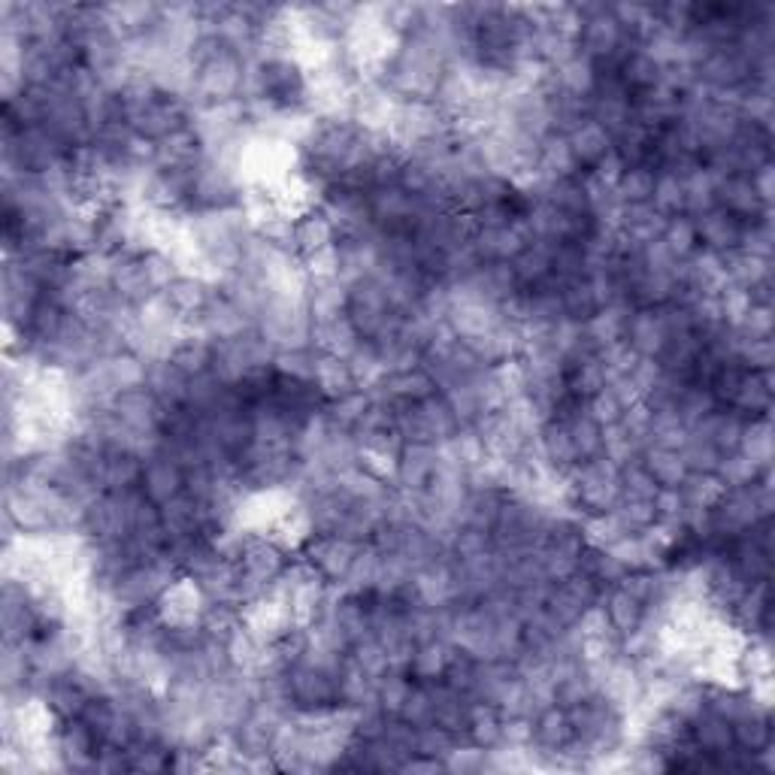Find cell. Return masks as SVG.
Wrapping results in <instances>:
<instances>
[{
  "label": "cell",
  "mask_w": 775,
  "mask_h": 775,
  "mask_svg": "<svg viewBox=\"0 0 775 775\" xmlns=\"http://www.w3.org/2000/svg\"><path fill=\"white\" fill-rule=\"evenodd\" d=\"M106 285H109L125 304L134 306V309L161 294L155 288L152 279H149V270H146V264H142L140 252H118V255H109Z\"/></svg>",
  "instance_id": "9c48e42d"
},
{
  "label": "cell",
  "mask_w": 775,
  "mask_h": 775,
  "mask_svg": "<svg viewBox=\"0 0 775 775\" xmlns=\"http://www.w3.org/2000/svg\"><path fill=\"white\" fill-rule=\"evenodd\" d=\"M246 76L248 61L240 59L234 49L224 43L212 55H206L198 64H191L189 104L194 109L236 104V100H243V95H246Z\"/></svg>",
  "instance_id": "6da1fadb"
},
{
  "label": "cell",
  "mask_w": 775,
  "mask_h": 775,
  "mask_svg": "<svg viewBox=\"0 0 775 775\" xmlns=\"http://www.w3.org/2000/svg\"><path fill=\"white\" fill-rule=\"evenodd\" d=\"M455 745H460V742L455 740L448 730L436 728V724H424V728H418V754L446 761Z\"/></svg>",
  "instance_id": "9f6ffc18"
},
{
  "label": "cell",
  "mask_w": 775,
  "mask_h": 775,
  "mask_svg": "<svg viewBox=\"0 0 775 775\" xmlns=\"http://www.w3.org/2000/svg\"><path fill=\"white\" fill-rule=\"evenodd\" d=\"M651 210L663 219L684 215V179L672 170H658L655 191H651Z\"/></svg>",
  "instance_id": "74e56055"
},
{
  "label": "cell",
  "mask_w": 775,
  "mask_h": 775,
  "mask_svg": "<svg viewBox=\"0 0 775 775\" xmlns=\"http://www.w3.org/2000/svg\"><path fill=\"white\" fill-rule=\"evenodd\" d=\"M740 452L745 455V458L752 460L757 470H773V458H775L773 422H769V418H754V422L745 424Z\"/></svg>",
  "instance_id": "e575fe53"
},
{
  "label": "cell",
  "mask_w": 775,
  "mask_h": 775,
  "mask_svg": "<svg viewBox=\"0 0 775 775\" xmlns=\"http://www.w3.org/2000/svg\"><path fill=\"white\" fill-rule=\"evenodd\" d=\"M697 83L715 92V95H736L740 88L752 83V64L742 55L736 43L730 46H715L697 67Z\"/></svg>",
  "instance_id": "52a82bcc"
},
{
  "label": "cell",
  "mask_w": 775,
  "mask_h": 775,
  "mask_svg": "<svg viewBox=\"0 0 775 775\" xmlns=\"http://www.w3.org/2000/svg\"><path fill=\"white\" fill-rule=\"evenodd\" d=\"M400 312L388 300L385 288L376 276H361L346 285V321L352 325L358 340L376 342L388 330L397 328Z\"/></svg>",
  "instance_id": "7a4b0ae2"
},
{
  "label": "cell",
  "mask_w": 775,
  "mask_h": 775,
  "mask_svg": "<svg viewBox=\"0 0 775 775\" xmlns=\"http://www.w3.org/2000/svg\"><path fill=\"white\" fill-rule=\"evenodd\" d=\"M618 76H622V83L634 92V95H639V92H648L651 85L660 83V67L655 64V61L648 59L643 49H634L627 59L622 61V67H618Z\"/></svg>",
  "instance_id": "7bdbcfd3"
},
{
  "label": "cell",
  "mask_w": 775,
  "mask_h": 775,
  "mask_svg": "<svg viewBox=\"0 0 775 775\" xmlns=\"http://www.w3.org/2000/svg\"><path fill=\"white\" fill-rule=\"evenodd\" d=\"M215 291H219V283H212L210 276H203V273L198 270H182L177 279L161 291V297H164L167 306L185 321V328H191V325L198 321L200 312L210 306Z\"/></svg>",
  "instance_id": "30bf717a"
},
{
  "label": "cell",
  "mask_w": 775,
  "mask_h": 775,
  "mask_svg": "<svg viewBox=\"0 0 775 775\" xmlns=\"http://www.w3.org/2000/svg\"><path fill=\"white\" fill-rule=\"evenodd\" d=\"M655 177L658 170H651L648 164L639 167H627L615 185V194L622 200V206H643V203H651V191H655Z\"/></svg>",
  "instance_id": "ab89813d"
},
{
  "label": "cell",
  "mask_w": 775,
  "mask_h": 775,
  "mask_svg": "<svg viewBox=\"0 0 775 775\" xmlns=\"http://www.w3.org/2000/svg\"><path fill=\"white\" fill-rule=\"evenodd\" d=\"M337 240L340 236L333 231V224L325 219V212L318 206L297 212V219H294V255H297V261L318 255V252H328V248L337 246Z\"/></svg>",
  "instance_id": "44dd1931"
},
{
  "label": "cell",
  "mask_w": 775,
  "mask_h": 775,
  "mask_svg": "<svg viewBox=\"0 0 775 775\" xmlns=\"http://www.w3.org/2000/svg\"><path fill=\"white\" fill-rule=\"evenodd\" d=\"M730 412H736L742 418H769L773 412V373H761V370H749L742 373L740 385L733 391L730 400Z\"/></svg>",
  "instance_id": "d6986e66"
},
{
  "label": "cell",
  "mask_w": 775,
  "mask_h": 775,
  "mask_svg": "<svg viewBox=\"0 0 775 775\" xmlns=\"http://www.w3.org/2000/svg\"><path fill=\"white\" fill-rule=\"evenodd\" d=\"M400 718L410 721L412 728H424V724H434V693L427 681H415L412 684L406 703L400 709Z\"/></svg>",
  "instance_id": "816d5d0a"
},
{
  "label": "cell",
  "mask_w": 775,
  "mask_h": 775,
  "mask_svg": "<svg viewBox=\"0 0 775 775\" xmlns=\"http://www.w3.org/2000/svg\"><path fill=\"white\" fill-rule=\"evenodd\" d=\"M681 458H684V464H688V470L691 473H703V476H715L718 467H721V460L728 458L721 448H715L709 439H703V436H693L691 431H688V439H684V446L679 448Z\"/></svg>",
  "instance_id": "c3c4849f"
},
{
  "label": "cell",
  "mask_w": 775,
  "mask_h": 775,
  "mask_svg": "<svg viewBox=\"0 0 775 775\" xmlns=\"http://www.w3.org/2000/svg\"><path fill=\"white\" fill-rule=\"evenodd\" d=\"M443 464V448L424 446V443H403L397 455V467H394V491L403 497H422L427 491V485Z\"/></svg>",
  "instance_id": "ba28073f"
},
{
  "label": "cell",
  "mask_w": 775,
  "mask_h": 775,
  "mask_svg": "<svg viewBox=\"0 0 775 775\" xmlns=\"http://www.w3.org/2000/svg\"><path fill=\"white\" fill-rule=\"evenodd\" d=\"M537 173H540V179H545V182L582 177V167H578V161L573 158V149H570L564 134H549V137L540 142V164H537Z\"/></svg>",
  "instance_id": "83f0119b"
},
{
  "label": "cell",
  "mask_w": 775,
  "mask_h": 775,
  "mask_svg": "<svg viewBox=\"0 0 775 775\" xmlns=\"http://www.w3.org/2000/svg\"><path fill=\"white\" fill-rule=\"evenodd\" d=\"M587 410H591V415L597 418L603 427H612V424L622 422L624 410H627V403H624L612 388H603L599 394H594V397L587 400Z\"/></svg>",
  "instance_id": "6f0895ef"
},
{
  "label": "cell",
  "mask_w": 775,
  "mask_h": 775,
  "mask_svg": "<svg viewBox=\"0 0 775 775\" xmlns=\"http://www.w3.org/2000/svg\"><path fill=\"white\" fill-rule=\"evenodd\" d=\"M273 358H276V346L270 340H264L258 330H248L236 340L215 342L210 370L222 385L234 388L252 373L273 370Z\"/></svg>",
  "instance_id": "3957f363"
},
{
  "label": "cell",
  "mask_w": 775,
  "mask_h": 775,
  "mask_svg": "<svg viewBox=\"0 0 775 775\" xmlns=\"http://www.w3.org/2000/svg\"><path fill=\"white\" fill-rule=\"evenodd\" d=\"M400 773H446V761L427 757V754H412L410 761H403Z\"/></svg>",
  "instance_id": "91938a15"
},
{
  "label": "cell",
  "mask_w": 775,
  "mask_h": 775,
  "mask_svg": "<svg viewBox=\"0 0 775 775\" xmlns=\"http://www.w3.org/2000/svg\"><path fill=\"white\" fill-rule=\"evenodd\" d=\"M634 304H627V300H622V304H609V306H599L594 316L587 318V321H582V333H585V340L597 349V352H603V349H612V346H622L624 342V333H627V321H630V316H634Z\"/></svg>",
  "instance_id": "ffe728a7"
},
{
  "label": "cell",
  "mask_w": 775,
  "mask_h": 775,
  "mask_svg": "<svg viewBox=\"0 0 775 775\" xmlns=\"http://www.w3.org/2000/svg\"><path fill=\"white\" fill-rule=\"evenodd\" d=\"M412 684H415V679H412L406 670H391L385 672V676H379L376 679V703L379 709L385 712V715H400V709H403V703H406V697H410Z\"/></svg>",
  "instance_id": "b9f144b4"
},
{
  "label": "cell",
  "mask_w": 775,
  "mask_h": 775,
  "mask_svg": "<svg viewBox=\"0 0 775 775\" xmlns=\"http://www.w3.org/2000/svg\"><path fill=\"white\" fill-rule=\"evenodd\" d=\"M467 742L485 752L503 749V712L493 703L473 700L470 697V724H467Z\"/></svg>",
  "instance_id": "484cf974"
},
{
  "label": "cell",
  "mask_w": 775,
  "mask_h": 775,
  "mask_svg": "<svg viewBox=\"0 0 775 775\" xmlns=\"http://www.w3.org/2000/svg\"><path fill=\"white\" fill-rule=\"evenodd\" d=\"M715 206L718 210L728 212V215H733V219L742 224L764 222V219H769V215H773V206H766L764 200L757 198L752 179L733 177V173L718 179Z\"/></svg>",
  "instance_id": "4fadbf2b"
},
{
  "label": "cell",
  "mask_w": 775,
  "mask_h": 775,
  "mask_svg": "<svg viewBox=\"0 0 775 775\" xmlns=\"http://www.w3.org/2000/svg\"><path fill=\"white\" fill-rule=\"evenodd\" d=\"M660 240L667 243L672 255L679 261L693 258L700 252V236H697V224H693L691 215H676V219H667L663 224V234Z\"/></svg>",
  "instance_id": "f6af8a7d"
},
{
  "label": "cell",
  "mask_w": 775,
  "mask_h": 775,
  "mask_svg": "<svg viewBox=\"0 0 775 775\" xmlns=\"http://www.w3.org/2000/svg\"><path fill=\"white\" fill-rule=\"evenodd\" d=\"M318 349L316 346H297V349H279L273 358V373L288 379H304L316 382Z\"/></svg>",
  "instance_id": "60d3db41"
},
{
  "label": "cell",
  "mask_w": 775,
  "mask_h": 775,
  "mask_svg": "<svg viewBox=\"0 0 775 775\" xmlns=\"http://www.w3.org/2000/svg\"><path fill=\"white\" fill-rule=\"evenodd\" d=\"M142 464H146V458L134 455V452L109 448L104 464V493L134 491V488H140Z\"/></svg>",
  "instance_id": "1f68e13d"
},
{
  "label": "cell",
  "mask_w": 775,
  "mask_h": 775,
  "mask_svg": "<svg viewBox=\"0 0 775 775\" xmlns=\"http://www.w3.org/2000/svg\"><path fill=\"white\" fill-rule=\"evenodd\" d=\"M733 328L740 330V337H749V340H764V337H773V328H775L773 306L749 304V309L742 312V318L733 325Z\"/></svg>",
  "instance_id": "11a10c76"
},
{
  "label": "cell",
  "mask_w": 775,
  "mask_h": 775,
  "mask_svg": "<svg viewBox=\"0 0 775 775\" xmlns=\"http://www.w3.org/2000/svg\"><path fill=\"white\" fill-rule=\"evenodd\" d=\"M730 728H733V745L736 749L749 754L764 752L766 745H773V709L769 705L754 709L740 721H733Z\"/></svg>",
  "instance_id": "d6a6232c"
},
{
  "label": "cell",
  "mask_w": 775,
  "mask_h": 775,
  "mask_svg": "<svg viewBox=\"0 0 775 775\" xmlns=\"http://www.w3.org/2000/svg\"><path fill=\"white\" fill-rule=\"evenodd\" d=\"M564 137L570 142V149H573V158L582 167V173L594 170L612 152V134L606 128H599L597 121H591V118H585L582 125H576Z\"/></svg>",
  "instance_id": "cb8c5ba5"
},
{
  "label": "cell",
  "mask_w": 775,
  "mask_h": 775,
  "mask_svg": "<svg viewBox=\"0 0 775 775\" xmlns=\"http://www.w3.org/2000/svg\"><path fill=\"white\" fill-rule=\"evenodd\" d=\"M52 752L59 757L61 773H97L100 740L83 718H67L52 728Z\"/></svg>",
  "instance_id": "8992f818"
},
{
  "label": "cell",
  "mask_w": 775,
  "mask_h": 775,
  "mask_svg": "<svg viewBox=\"0 0 775 775\" xmlns=\"http://www.w3.org/2000/svg\"><path fill=\"white\" fill-rule=\"evenodd\" d=\"M599 612H603V618H606V624H609V630L615 634V639H624V636L636 634L643 624H646V603L639 597H634L630 591L624 585H615V587H606L603 591V597H599Z\"/></svg>",
  "instance_id": "e0dca14e"
},
{
  "label": "cell",
  "mask_w": 775,
  "mask_h": 775,
  "mask_svg": "<svg viewBox=\"0 0 775 775\" xmlns=\"http://www.w3.org/2000/svg\"><path fill=\"white\" fill-rule=\"evenodd\" d=\"M146 388L152 391L155 397L161 400L164 410H177V406H185V403H189L191 376H185L170 358H152V361H149Z\"/></svg>",
  "instance_id": "7402d4cb"
},
{
  "label": "cell",
  "mask_w": 775,
  "mask_h": 775,
  "mask_svg": "<svg viewBox=\"0 0 775 775\" xmlns=\"http://www.w3.org/2000/svg\"><path fill=\"white\" fill-rule=\"evenodd\" d=\"M764 470H757L752 460L745 458L742 452H733V455H728V458L721 460V467H718L715 479L724 488H745V485H754L757 482V476H761Z\"/></svg>",
  "instance_id": "f5cc1de1"
},
{
  "label": "cell",
  "mask_w": 775,
  "mask_h": 775,
  "mask_svg": "<svg viewBox=\"0 0 775 775\" xmlns=\"http://www.w3.org/2000/svg\"><path fill=\"white\" fill-rule=\"evenodd\" d=\"M670 342V328L660 306H636L634 316L627 321V333H624V346L636 354V358H651L658 361L660 352Z\"/></svg>",
  "instance_id": "8fae6325"
},
{
  "label": "cell",
  "mask_w": 775,
  "mask_h": 775,
  "mask_svg": "<svg viewBox=\"0 0 775 775\" xmlns=\"http://www.w3.org/2000/svg\"><path fill=\"white\" fill-rule=\"evenodd\" d=\"M573 436V446L578 452V460H591L603 455V443H606V427L591 415L587 403L578 412H573L570 418H564Z\"/></svg>",
  "instance_id": "836d02e7"
},
{
  "label": "cell",
  "mask_w": 775,
  "mask_h": 775,
  "mask_svg": "<svg viewBox=\"0 0 775 775\" xmlns=\"http://www.w3.org/2000/svg\"><path fill=\"white\" fill-rule=\"evenodd\" d=\"M316 385L325 391V397L333 400V397H342V394H349V391H354L358 382H354L352 370H349V364H346L342 358L318 352Z\"/></svg>",
  "instance_id": "8d00e7d4"
},
{
  "label": "cell",
  "mask_w": 775,
  "mask_h": 775,
  "mask_svg": "<svg viewBox=\"0 0 775 775\" xmlns=\"http://www.w3.org/2000/svg\"><path fill=\"white\" fill-rule=\"evenodd\" d=\"M552 276L558 283L587 276V252L582 243H558L552 255Z\"/></svg>",
  "instance_id": "681fc988"
},
{
  "label": "cell",
  "mask_w": 775,
  "mask_h": 775,
  "mask_svg": "<svg viewBox=\"0 0 775 775\" xmlns=\"http://www.w3.org/2000/svg\"><path fill=\"white\" fill-rule=\"evenodd\" d=\"M455 651H458V648L452 646L448 639L415 643L410 663H406V672H410L415 681H443L448 663L455 658Z\"/></svg>",
  "instance_id": "d4e9b609"
},
{
  "label": "cell",
  "mask_w": 775,
  "mask_h": 775,
  "mask_svg": "<svg viewBox=\"0 0 775 775\" xmlns=\"http://www.w3.org/2000/svg\"><path fill=\"white\" fill-rule=\"evenodd\" d=\"M554 246H558V243H552V240H533V243L512 261V270H516L521 288H537V285L552 279Z\"/></svg>",
  "instance_id": "f546056e"
},
{
  "label": "cell",
  "mask_w": 775,
  "mask_h": 775,
  "mask_svg": "<svg viewBox=\"0 0 775 775\" xmlns=\"http://www.w3.org/2000/svg\"><path fill=\"white\" fill-rule=\"evenodd\" d=\"M446 773H500L497 754L476 749L470 742H460L446 757Z\"/></svg>",
  "instance_id": "7dc6e473"
},
{
  "label": "cell",
  "mask_w": 775,
  "mask_h": 775,
  "mask_svg": "<svg viewBox=\"0 0 775 775\" xmlns=\"http://www.w3.org/2000/svg\"><path fill=\"white\" fill-rule=\"evenodd\" d=\"M140 491L152 500L155 506H164L185 493V467L167 452H155L142 464Z\"/></svg>",
  "instance_id": "9a60e30c"
},
{
  "label": "cell",
  "mask_w": 775,
  "mask_h": 775,
  "mask_svg": "<svg viewBox=\"0 0 775 775\" xmlns=\"http://www.w3.org/2000/svg\"><path fill=\"white\" fill-rule=\"evenodd\" d=\"M537 455H540L542 467L554 473V476H561V479L582 464L564 418H549V422H542L537 427Z\"/></svg>",
  "instance_id": "5bb4252c"
},
{
  "label": "cell",
  "mask_w": 775,
  "mask_h": 775,
  "mask_svg": "<svg viewBox=\"0 0 775 775\" xmlns=\"http://www.w3.org/2000/svg\"><path fill=\"white\" fill-rule=\"evenodd\" d=\"M367 391L373 400L394 406V403H422V400L434 397L439 388L422 367H412V370H397V373H382L373 385H367Z\"/></svg>",
  "instance_id": "2e32d148"
},
{
  "label": "cell",
  "mask_w": 775,
  "mask_h": 775,
  "mask_svg": "<svg viewBox=\"0 0 775 775\" xmlns=\"http://www.w3.org/2000/svg\"><path fill=\"white\" fill-rule=\"evenodd\" d=\"M561 285V306H564V316L573 318V321H587V318L597 312V297H594V288L587 283V276L582 279H570V283H558Z\"/></svg>",
  "instance_id": "ee69618b"
},
{
  "label": "cell",
  "mask_w": 775,
  "mask_h": 775,
  "mask_svg": "<svg viewBox=\"0 0 775 775\" xmlns=\"http://www.w3.org/2000/svg\"><path fill=\"white\" fill-rule=\"evenodd\" d=\"M194 330H200L203 337L210 342H227V340H236V337H243V333H248V330H255V325H252V318L240 309V306L227 297V294L219 288L215 291V297L210 300V306L203 309L198 316V321L191 325Z\"/></svg>",
  "instance_id": "7c38bea8"
},
{
  "label": "cell",
  "mask_w": 775,
  "mask_h": 775,
  "mask_svg": "<svg viewBox=\"0 0 775 775\" xmlns=\"http://www.w3.org/2000/svg\"><path fill=\"white\" fill-rule=\"evenodd\" d=\"M285 691L291 712H333L340 709V672L297 660L285 667Z\"/></svg>",
  "instance_id": "277c9868"
},
{
  "label": "cell",
  "mask_w": 775,
  "mask_h": 775,
  "mask_svg": "<svg viewBox=\"0 0 775 775\" xmlns=\"http://www.w3.org/2000/svg\"><path fill=\"white\" fill-rule=\"evenodd\" d=\"M740 333V330H736ZM742 367L749 370H761V373H773L775 364V340L773 337H764V340H749V337H740V352H736Z\"/></svg>",
  "instance_id": "db71d44e"
},
{
  "label": "cell",
  "mask_w": 775,
  "mask_h": 775,
  "mask_svg": "<svg viewBox=\"0 0 775 775\" xmlns=\"http://www.w3.org/2000/svg\"><path fill=\"white\" fill-rule=\"evenodd\" d=\"M358 549H361L358 542L342 540L337 533H309L294 554L312 566L330 587H340L352 570Z\"/></svg>",
  "instance_id": "5b68a950"
},
{
  "label": "cell",
  "mask_w": 775,
  "mask_h": 775,
  "mask_svg": "<svg viewBox=\"0 0 775 775\" xmlns=\"http://www.w3.org/2000/svg\"><path fill=\"white\" fill-rule=\"evenodd\" d=\"M346 658L352 660L354 667L364 672V676H370V679H379V676H385V672L391 670V658H388L385 646H382L373 634L352 643Z\"/></svg>",
  "instance_id": "bcb514c9"
},
{
  "label": "cell",
  "mask_w": 775,
  "mask_h": 775,
  "mask_svg": "<svg viewBox=\"0 0 775 775\" xmlns=\"http://www.w3.org/2000/svg\"><path fill=\"white\" fill-rule=\"evenodd\" d=\"M658 491V482L648 476L643 460H630L627 467H622V500H648V503H655Z\"/></svg>",
  "instance_id": "f907efd6"
},
{
  "label": "cell",
  "mask_w": 775,
  "mask_h": 775,
  "mask_svg": "<svg viewBox=\"0 0 775 775\" xmlns=\"http://www.w3.org/2000/svg\"><path fill=\"white\" fill-rule=\"evenodd\" d=\"M643 467L648 470V476L658 482V488H681V482L688 479V464L681 458V452L676 448H660V446H646L643 448Z\"/></svg>",
  "instance_id": "4dcf8cb0"
},
{
  "label": "cell",
  "mask_w": 775,
  "mask_h": 775,
  "mask_svg": "<svg viewBox=\"0 0 775 775\" xmlns=\"http://www.w3.org/2000/svg\"><path fill=\"white\" fill-rule=\"evenodd\" d=\"M688 733H691L693 745L703 749V752L721 754L733 745V728H730V721L718 715V712H712L709 705H703V709L688 721Z\"/></svg>",
  "instance_id": "f1b7e54d"
},
{
  "label": "cell",
  "mask_w": 775,
  "mask_h": 775,
  "mask_svg": "<svg viewBox=\"0 0 775 775\" xmlns=\"http://www.w3.org/2000/svg\"><path fill=\"white\" fill-rule=\"evenodd\" d=\"M212 349H215V342L206 340L200 330L185 328L177 337V342L170 346V352H167L164 358H170V361H173L185 376L194 379V376H203V373H210Z\"/></svg>",
  "instance_id": "603a6c76"
},
{
  "label": "cell",
  "mask_w": 775,
  "mask_h": 775,
  "mask_svg": "<svg viewBox=\"0 0 775 775\" xmlns=\"http://www.w3.org/2000/svg\"><path fill=\"white\" fill-rule=\"evenodd\" d=\"M697 224V236H700V248L712 252V255H733L740 252L742 234H745V224L736 222L733 215H728L724 210H709L700 219H693Z\"/></svg>",
  "instance_id": "ac0fdd59"
},
{
  "label": "cell",
  "mask_w": 775,
  "mask_h": 775,
  "mask_svg": "<svg viewBox=\"0 0 775 775\" xmlns=\"http://www.w3.org/2000/svg\"><path fill=\"white\" fill-rule=\"evenodd\" d=\"M446 552L452 561H473V558H482V554L493 552V537L491 530L470 528V524H458L446 537Z\"/></svg>",
  "instance_id": "d590c367"
},
{
  "label": "cell",
  "mask_w": 775,
  "mask_h": 775,
  "mask_svg": "<svg viewBox=\"0 0 775 775\" xmlns=\"http://www.w3.org/2000/svg\"><path fill=\"white\" fill-rule=\"evenodd\" d=\"M749 179H752V185H754V191H757V198L764 200L766 206H773V200H775V164H773V161L761 167V170H754V173Z\"/></svg>",
  "instance_id": "680465c9"
},
{
  "label": "cell",
  "mask_w": 775,
  "mask_h": 775,
  "mask_svg": "<svg viewBox=\"0 0 775 775\" xmlns=\"http://www.w3.org/2000/svg\"><path fill=\"white\" fill-rule=\"evenodd\" d=\"M370 403H373L370 391H367V388H354V391H349V394H342V397H333L325 403V410H321V422L328 424L330 431H337V434H354V427L361 424L364 412L370 410Z\"/></svg>",
  "instance_id": "4316f807"
},
{
  "label": "cell",
  "mask_w": 775,
  "mask_h": 775,
  "mask_svg": "<svg viewBox=\"0 0 775 775\" xmlns=\"http://www.w3.org/2000/svg\"><path fill=\"white\" fill-rule=\"evenodd\" d=\"M130 773H173V745L167 742H134L128 745Z\"/></svg>",
  "instance_id": "f35d334b"
}]
</instances>
